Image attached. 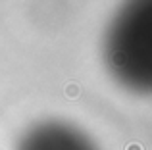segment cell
I'll return each mask as SVG.
<instances>
[{
  "instance_id": "obj_1",
  "label": "cell",
  "mask_w": 152,
  "mask_h": 150,
  "mask_svg": "<svg viewBox=\"0 0 152 150\" xmlns=\"http://www.w3.org/2000/svg\"><path fill=\"white\" fill-rule=\"evenodd\" d=\"M104 60L123 87L152 92V2L118 12L104 39Z\"/></svg>"
},
{
  "instance_id": "obj_2",
  "label": "cell",
  "mask_w": 152,
  "mask_h": 150,
  "mask_svg": "<svg viewBox=\"0 0 152 150\" xmlns=\"http://www.w3.org/2000/svg\"><path fill=\"white\" fill-rule=\"evenodd\" d=\"M18 150H98L93 141L85 133L75 127L58 121H46L33 127L21 143Z\"/></svg>"
}]
</instances>
